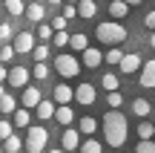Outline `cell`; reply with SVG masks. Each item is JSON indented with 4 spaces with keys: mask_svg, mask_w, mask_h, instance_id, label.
I'll list each match as a JSON object with an SVG mask.
<instances>
[{
    "mask_svg": "<svg viewBox=\"0 0 155 153\" xmlns=\"http://www.w3.org/2000/svg\"><path fill=\"white\" fill-rule=\"evenodd\" d=\"M129 136V124H127V116L121 110H109L104 116V142L109 148H124Z\"/></svg>",
    "mask_w": 155,
    "mask_h": 153,
    "instance_id": "1",
    "label": "cell"
},
{
    "mask_svg": "<svg viewBox=\"0 0 155 153\" xmlns=\"http://www.w3.org/2000/svg\"><path fill=\"white\" fill-rule=\"evenodd\" d=\"M95 38H98L101 43H106V46H118V43H124V40L129 38V32L118 20H104V23H98V29H95Z\"/></svg>",
    "mask_w": 155,
    "mask_h": 153,
    "instance_id": "2",
    "label": "cell"
},
{
    "mask_svg": "<svg viewBox=\"0 0 155 153\" xmlns=\"http://www.w3.org/2000/svg\"><path fill=\"white\" fill-rule=\"evenodd\" d=\"M46 142H49V130L40 127V124H35V127H29L26 139H23V148H26L29 153H43L46 150Z\"/></svg>",
    "mask_w": 155,
    "mask_h": 153,
    "instance_id": "3",
    "label": "cell"
},
{
    "mask_svg": "<svg viewBox=\"0 0 155 153\" xmlns=\"http://www.w3.org/2000/svg\"><path fill=\"white\" fill-rule=\"evenodd\" d=\"M55 72L58 75H63V78H75L78 72H81V61H78L75 55H58L55 58Z\"/></svg>",
    "mask_w": 155,
    "mask_h": 153,
    "instance_id": "4",
    "label": "cell"
},
{
    "mask_svg": "<svg viewBox=\"0 0 155 153\" xmlns=\"http://www.w3.org/2000/svg\"><path fill=\"white\" fill-rule=\"evenodd\" d=\"M29 78H32V72H29L26 67H12L9 69V87H15V90H26L29 87Z\"/></svg>",
    "mask_w": 155,
    "mask_h": 153,
    "instance_id": "5",
    "label": "cell"
},
{
    "mask_svg": "<svg viewBox=\"0 0 155 153\" xmlns=\"http://www.w3.org/2000/svg\"><path fill=\"white\" fill-rule=\"evenodd\" d=\"M12 46H15V52H29V55H32V49H35L38 43H35V35H32V32H17Z\"/></svg>",
    "mask_w": 155,
    "mask_h": 153,
    "instance_id": "6",
    "label": "cell"
},
{
    "mask_svg": "<svg viewBox=\"0 0 155 153\" xmlns=\"http://www.w3.org/2000/svg\"><path fill=\"white\" fill-rule=\"evenodd\" d=\"M40 101H43V92H40L38 87H26V90H23V96H20V104H23L26 110H32V107L38 110Z\"/></svg>",
    "mask_w": 155,
    "mask_h": 153,
    "instance_id": "7",
    "label": "cell"
},
{
    "mask_svg": "<svg viewBox=\"0 0 155 153\" xmlns=\"http://www.w3.org/2000/svg\"><path fill=\"white\" fill-rule=\"evenodd\" d=\"M95 87L92 84H78V90H75V101L78 104H83V107H89V104H95Z\"/></svg>",
    "mask_w": 155,
    "mask_h": 153,
    "instance_id": "8",
    "label": "cell"
},
{
    "mask_svg": "<svg viewBox=\"0 0 155 153\" xmlns=\"http://www.w3.org/2000/svg\"><path fill=\"white\" fill-rule=\"evenodd\" d=\"M118 67H121L124 75H132V72H138L144 64H141V55H138V52H129V55H124V61L118 64Z\"/></svg>",
    "mask_w": 155,
    "mask_h": 153,
    "instance_id": "9",
    "label": "cell"
},
{
    "mask_svg": "<svg viewBox=\"0 0 155 153\" xmlns=\"http://www.w3.org/2000/svg\"><path fill=\"white\" fill-rule=\"evenodd\" d=\"M141 87H144V90H152L155 87V58L141 67Z\"/></svg>",
    "mask_w": 155,
    "mask_h": 153,
    "instance_id": "10",
    "label": "cell"
},
{
    "mask_svg": "<svg viewBox=\"0 0 155 153\" xmlns=\"http://www.w3.org/2000/svg\"><path fill=\"white\" fill-rule=\"evenodd\" d=\"M52 96H55L58 107H66V104H69V101H72V98H75V90H72V87H69V84H58Z\"/></svg>",
    "mask_w": 155,
    "mask_h": 153,
    "instance_id": "11",
    "label": "cell"
},
{
    "mask_svg": "<svg viewBox=\"0 0 155 153\" xmlns=\"http://www.w3.org/2000/svg\"><path fill=\"white\" fill-rule=\"evenodd\" d=\"M61 142H63V150H78L81 148V136H78V130H63V136H61Z\"/></svg>",
    "mask_w": 155,
    "mask_h": 153,
    "instance_id": "12",
    "label": "cell"
},
{
    "mask_svg": "<svg viewBox=\"0 0 155 153\" xmlns=\"http://www.w3.org/2000/svg\"><path fill=\"white\" fill-rule=\"evenodd\" d=\"M101 61H104L101 49H92V46H89V49L83 52V67H89V69H98V67H101Z\"/></svg>",
    "mask_w": 155,
    "mask_h": 153,
    "instance_id": "13",
    "label": "cell"
},
{
    "mask_svg": "<svg viewBox=\"0 0 155 153\" xmlns=\"http://www.w3.org/2000/svg\"><path fill=\"white\" fill-rule=\"evenodd\" d=\"M15 110H17V101H15V96H9V92H3L0 96V113L9 119V116H15Z\"/></svg>",
    "mask_w": 155,
    "mask_h": 153,
    "instance_id": "14",
    "label": "cell"
},
{
    "mask_svg": "<svg viewBox=\"0 0 155 153\" xmlns=\"http://www.w3.org/2000/svg\"><path fill=\"white\" fill-rule=\"evenodd\" d=\"M109 15H112V20H124V17L129 15V6L124 3V0H112L109 3Z\"/></svg>",
    "mask_w": 155,
    "mask_h": 153,
    "instance_id": "15",
    "label": "cell"
},
{
    "mask_svg": "<svg viewBox=\"0 0 155 153\" xmlns=\"http://www.w3.org/2000/svg\"><path fill=\"white\" fill-rule=\"evenodd\" d=\"M12 124H15V127H32V113H29L26 107L15 110V116H12Z\"/></svg>",
    "mask_w": 155,
    "mask_h": 153,
    "instance_id": "16",
    "label": "cell"
},
{
    "mask_svg": "<svg viewBox=\"0 0 155 153\" xmlns=\"http://www.w3.org/2000/svg\"><path fill=\"white\" fill-rule=\"evenodd\" d=\"M55 121H58V124H63V127H69V124L75 121L72 107H69V104H66V107H58V110H55Z\"/></svg>",
    "mask_w": 155,
    "mask_h": 153,
    "instance_id": "17",
    "label": "cell"
},
{
    "mask_svg": "<svg viewBox=\"0 0 155 153\" xmlns=\"http://www.w3.org/2000/svg\"><path fill=\"white\" fill-rule=\"evenodd\" d=\"M95 130H98V121H95L92 116H81V121H78V133H83V136H92Z\"/></svg>",
    "mask_w": 155,
    "mask_h": 153,
    "instance_id": "18",
    "label": "cell"
},
{
    "mask_svg": "<svg viewBox=\"0 0 155 153\" xmlns=\"http://www.w3.org/2000/svg\"><path fill=\"white\" fill-rule=\"evenodd\" d=\"M132 113L138 116V119H147V116L152 113V104L147 101V98H135L132 101Z\"/></svg>",
    "mask_w": 155,
    "mask_h": 153,
    "instance_id": "19",
    "label": "cell"
},
{
    "mask_svg": "<svg viewBox=\"0 0 155 153\" xmlns=\"http://www.w3.org/2000/svg\"><path fill=\"white\" fill-rule=\"evenodd\" d=\"M3 9L9 12L12 17H20V15H26V3H23V0H6V3H3Z\"/></svg>",
    "mask_w": 155,
    "mask_h": 153,
    "instance_id": "20",
    "label": "cell"
},
{
    "mask_svg": "<svg viewBox=\"0 0 155 153\" xmlns=\"http://www.w3.org/2000/svg\"><path fill=\"white\" fill-rule=\"evenodd\" d=\"M78 15L86 17V20H89V17H95V15H98V6H95V0H81V3H78Z\"/></svg>",
    "mask_w": 155,
    "mask_h": 153,
    "instance_id": "21",
    "label": "cell"
},
{
    "mask_svg": "<svg viewBox=\"0 0 155 153\" xmlns=\"http://www.w3.org/2000/svg\"><path fill=\"white\" fill-rule=\"evenodd\" d=\"M43 15H46V9L40 3H32V6H26V17L32 23H43Z\"/></svg>",
    "mask_w": 155,
    "mask_h": 153,
    "instance_id": "22",
    "label": "cell"
},
{
    "mask_svg": "<svg viewBox=\"0 0 155 153\" xmlns=\"http://www.w3.org/2000/svg\"><path fill=\"white\" fill-rule=\"evenodd\" d=\"M20 150H23V139L12 133V136L3 142V153H20Z\"/></svg>",
    "mask_w": 155,
    "mask_h": 153,
    "instance_id": "23",
    "label": "cell"
},
{
    "mask_svg": "<svg viewBox=\"0 0 155 153\" xmlns=\"http://www.w3.org/2000/svg\"><path fill=\"white\" fill-rule=\"evenodd\" d=\"M69 46H72V49H78V52H86L89 49V38L83 32H78V35H72V38H69Z\"/></svg>",
    "mask_w": 155,
    "mask_h": 153,
    "instance_id": "24",
    "label": "cell"
},
{
    "mask_svg": "<svg viewBox=\"0 0 155 153\" xmlns=\"http://www.w3.org/2000/svg\"><path fill=\"white\" fill-rule=\"evenodd\" d=\"M55 104H52V101H46V98H43V101H40L38 104V119H55Z\"/></svg>",
    "mask_w": 155,
    "mask_h": 153,
    "instance_id": "25",
    "label": "cell"
},
{
    "mask_svg": "<svg viewBox=\"0 0 155 153\" xmlns=\"http://www.w3.org/2000/svg\"><path fill=\"white\" fill-rule=\"evenodd\" d=\"M118 84H121V81H118V75H115V72H104V78H101V87H104L106 92H115V90H118Z\"/></svg>",
    "mask_w": 155,
    "mask_h": 153,
    "instance_id": "26",
    "label": "cell"
},
{
    "mask_svg": "<svg viewBox=\"0 0 155 153\" xmlns=\"http://www.w3.org/2000/svg\"><path fill=\"white\" fill-rule=\"evenodd\" d=\"M155 136V124H152V121H141V124H138V139H141V142H147V139H152Z\"/></svg>",
    "mask_w": 155,
    "mask_h": 153,
    "instance_id": "27",
    "label": "cell"
},
{
    "mask_svg": "<svg viewBox=\"0 0 155 153\" xmlns=\"http://www.w3.org/2000/svg\"><path fill=\"white\" fill-rule=\"evenodd\" d=\"M81 153H104V148H101V142H95V139L89 136L86 142H81Z\"/></svg>",
    "mask_w": 155,
    "mask_h": 153,
    "instance_id": "28",
    "label": "cell"
},
{
    "mask_svg": "<svg viewBox=\"0 0 155 153\" xmlns=\"http://www.w3.org/2000/svg\"><path fill=\"white\" fill-rule=\"evenodd\" d=\"M32 58H35V64H46V58H49V46H46V43L35 46V49H32Z\"/></svg>",
    "mask_w": 155,
    "mask_h": 153,
    "instance_id": "29",
    "label": "cell"
},
{
    "mask_svg": "<svg viewBox=\"0 0 155 153\" xmlns=\"http://www.w3.org/2000/svg\"><path fill=\"white\" fill-rule=\"evenodd\" d=\"M106 104H109V110H121V104H124V96L121 92H109V96H106Z\"/></svg>",
    "mask_w": 155,
    "mask_h": 153,
    "instance_id": "30",
    "label": "cell"
},
{
    "mask_svg": "<svg viewBox=\"0 0 155 153\" xmlns=\"http://www.w3.org/2000/svg\"><path fill=\"white\" fill-rule=\"evenodd\" d=\"M12 127H15V124H12L9 119H0V139H3V142H6V139L12 136V133H15V130H12Z\"/></svg>",
    "mask_w": 155,
    "mask_h": 153,
    "instance_id": "31",
    "label": "cell"
},
{
    "mask_svg": "<svg viewBox=\"0 0 155 153\" xmlns=\"http://www.w3.org/2000/svg\"><path fill=\"white\" fill-rule=\"evenodd\" d=\"M104 61H106V64H121V61H124V52H121V49H109V52L104 55Z\"/></svg>",
    "mask_w": 155,
    "mask_h": 153,
    "instance_id": "32",
    "label": "cell"
},
{
    "mask_svg": "<svg viewBox=\"0 0 155 153\" xmlns=\"http://www.w3.org/2000/svg\"><path fill=\"white\" fill-rule=\"evenodd\" d=\"M32 75L38 81H43V78H49V67H46V64H35V69H32Z\"/></svg>",
    "mask_w": 155,
    "mask_h": 153,
    "instance_id": "33",
    "label": "cell"
},
{
    "mask_svg": "<svg viewBox=\"0 0 155 153\" xmlns=\"http://www.w3.org/2000/svg\"><path fill=\"white\" fill-rule=\"evenodd\" d=\"M135 153H155V142H152V139L138 142V144H135Z\"/></svg>",
    "mask_w": 155,
    "mask_h": 153,
    "instance_id": "34",
    "label": "cell"
},
{
    "mask_svg": "<svg viewBox=\"0 0 155 153\" xmlns=\"http://www.w3.org/2000/svg\"><path fill=\"white\" fill-rule=\"evenodd\" d=\"M12 58H15V46H12V43H3V49H0V61L9 64Z\"/></svg>",
    "mask_w": 155,
    "mask_h": 153,
    "instance_id": "35",
    "label": "cell"
},
{
    "mask_svg": "<svg viewBox=\"0 0 155 153\" xmlns=\"http://www.w3.org/2000/svg\"><path fill=\"white\" fill-rule=\"evenodd\" d=\"M38 38H43V40L55 38V29H52V26H46V23H40V26H38Z\"/></svg>",
    "mask_w": 155,
    "mask_h": 153,
    "instance_id": "36",
    "label": "cell"
},
{
    "mask_svg": "<svg viewBox=\"0 0 155 153\" xmlns=\"http://www.w3.org/2000/svg\"><path fill=\"white\" fill-rule=\"evenodd\" d=\"M69 38H72V35H66V32H55V46H58V49L69 46Z\"/></svg>",
    "mask_w": 155,
    "mask_h": 153,
    "instance_id": "37",
    "label": "cell"
},
{
    "mask_svg": "<svg viewBox=\"0 0 155 153\" xmlns=\"http://www.w3.org/2000/svg\"><path fill=\"white\" fill-rule=\"evenodd\" d=\"M9 38H15V29L9 23H0V40H9Z\"/></svg>",
    "mask_w": 155,
    "mask_h": 153,
    "instance_id": "38",
    "label": "cell"
},
{
    "mask_svg": "<svg viewBox=\"0 0 155 153\" xmlns=\"http://www.w3.org/2000/svg\"><path fill=\"white\" fill-rule=\"evenodd\" d=\"M52 29H55V32H66V17L58 15L55 20H52Z\"/></svg>",
    "mask_w": 155,
    "mask_h": 153,
    "instance_id": "39",
    "label": "cell"
},
{
    "mask_svg": "<svg viewBox=\"0 0 155 153\" xmlns=\"http://www.w3.org/2000/svg\"><path fill=\"white\" fill-rule=\"evenodd\" d=\"M63 17H66V20L78 17V6H75V3H66V6H63Z\"/></svg>",
    "mask_w": 155,
    "mask_h": 153,
    "instance_id": "40",
    "label": "cell"
},
{
    "mask_svg": "<svg viewBox=\"0 0 155 153\" xmlns=\"http://www.w3.org/2000/svg\"><path fill=\"white\" fill-rule=\"evenodd\" d=\"M144 26L155 32V12H147V17H144Z\"/></svg>",
    "mask_w": 155,
    "mask_h": 153,
    "instance_id": "41",
    "label": "cell"
},
{
    "mask_svg": "<svg viewBox=\"0 0 155 153\" xmlns=\"http://www.w3.org/2000/svg\"><path fill=\"white\" fill-rule=\"evenodd\" d=\"M6 78H9V69H6V67H0V84H3Z\"/></svg>",
    "mask_w": 155,
    "mask_h": 153,
    "instance_id": "42",
    "label": "cell"
},
{
    "mask_svg": "<svg viewBox=\"0 0 155 153\" xmlns=\"http://www.w3.org/2000/svg\"><path fill=\"white\" fill-rule=\"evenodd\" d=\"M124 3H127V6H141L144 0H124Z\"/></svg>",
    "mask_w": 155,
    "mask_h": 153,
    "instance_id": "43",
    "label": "cell"
},
{
    "mask_svg": "<svg viewBox=\"0 0 155 153\" xmlns=\"http://www.w3.org/2000/svg\"><path fill=\"white\" fill-rule=\"evenodd\" d=\"M46 153H66V150H63V148H61V150H58V148H52V150H46Z\"/></svg>",
    "mask_w": 155,
    "mask_h": 153,
    "instance_id": "44",
    "label": "cell"
},
{
    "mask_svg": "<svg viewBox=\"0 0 155 153\" xmlns=\"http://www.w3.org/2000/svg\"><path fill=\"white\" fill-rule=\"evenodd\" d=\"M150 46H152V49H155V32L150 35Z\"/></svg>",
    "mask_w": 155,
    "mask_h": 153,
    "instance_id": "45",
    "label": "cell"
},
{
    "mask_svg": "<svg viewBox=\"0 0 155 153\" xmlns=\"http://www.w3.org/2000/svg\"><path fill=\"white\" fill-rule=\"evenodd\" d=\"M66 3H75V6H78V3H81V0H66Z\"/></svg>",
    "mask_w": 155,
    "mask_h": 153,
    "instance_id": "46",
    "label": "cell"
},
{
    "mask_svg": "<svg viewBox=\"0 0 155 153\" xmlns=\"http://www.w3.org/2000/svg\"><path fill=\"white\" fill-rule=\"evenodd\" d=\"M49 3H63V0H49Z\"/></svg>",
    "mask_w": 155,
    "mask_h": 153,
    "instance_id": "47",
    "label": "cell"
},
{
    "mask_svg": "<svg viewBox=\"0 0 155 153\" xmlns=\"http://www.w3.org/2000/svg\"><path fill=\"white\" fill-rule=\"evenodd\" d=\"M0 15H3V6H0Z\"/></svg>",
    "mask_w": 155,
    "mask_h": 153,
    "instance_id": "48",
    "label": "cell"
}]
</instances>
